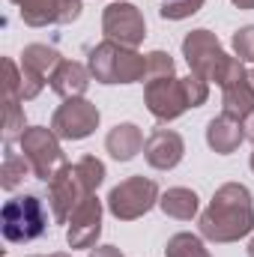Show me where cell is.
Wrapping results in <instances>:
<instances>
[{
  "label": "cell",
  "mask_w": 254,
  "mask_h": 257,
  "mask_svg": "<svg viewBox=\"0 0 254 257\" xmlns=\"http://www.w3.org/2000/svg\"><path fill=\"white\" fill-rule=\"evenodd\" d=\"M30 257H42V254H30Z\"/></svg>",
  "instance_id": "e575fe53"
},
{
  "label": "cell",
  "mask_w": 254,
  "mask_h": 257,
  "mask_svg": "<svg viewBox=\"0 0 254 257\" xmlns=\"http://www.w3.org/2000/svg\"><path fill=\"white\" fill-rule=\"evenodd\" d=\"M96 194L90 189V183L84 180L81 168L78 165H66L57 171V177L48 183V203H51V212H54V221L66 224L72 218V212L90 197Z\"/></svg>",
  "instance_id": "8992f818"
},
{
  "label": "cell",
  "mask_w": 254,
  "mask_h": 257,
  "mask_svg": "<svg viewBox=\"0 0 254 257\" xmlns=\"http://www.w3.org/2000/svg\"><path fill=\"white\" fill-rule=\"evenodd\" d=\"M90 66L75 63V60H60V66L51 72L48 84L60 99H84V93L90 90Z\"/></svg>",
  "instance_id": "2e32d148"
},
{
  "label": "cell",
  "mask_w": 254,
  "mask_h": 257,
  "mask_svg": "<svg viewBox=\"0 0 254 257\" xmlns=\"http://www.w3.org/2000/svg\"><path fill=\"white\" fill-rule=\"evenodd\" d=\"M0 230L6 242H33L48 230V209L39 194H15L3 203Z\"/></svg>",
  "instance_id": "3957f363"
},
{
  "label": "cell",
  "mask_w": 254,
  "mask_h": 257,
  "mask_svg": "<svg viewBox=\"0 0 254 257\" xmlns=\"http://www.w3.org/2000/svg\"><path fill=\"white\" fill-rule=\"evenodd\" d=\"M18 147L24 153V159L33 168V177L42 183H51L57 177V171L66 168V153L60 147V138L54 135V128L45 126H27L24 135L18 138Z\"/></svg>",
  "instance_id": "277c9868"
},
{
  "label": "cell",
  "mask_w": 254,
  "mask_h": 257,
  "mask_svg": "<svg viewBox=\"0 0 254 257\" xmlns=\"http://www.w3.org/2000/svg\"><path fill=\"white\" fill-rule=\"evenodd\" d=\"M248 165H251V171H254V153H251V162H248Z\"/></svg>",
  "instance_id": "836d02e7"
},
{
  "label": "cell",
  "mask_w": 254,
  "mask_h": 257,
  "mask_svg": "<svg viewBox=\"0 0 254 257\" xmlns=\"http://www.w3.org/2000/svg\"><path fill=\"white\" fill-rule=\"evenodd\" d=\"M183 90H186V99H189L191 108H200L209 99V81L200 78V75H194V72H189L183 78Z\"/></svg>",
  "instance_id": "d4e9b609"
},
{
  "label": "cell",
  "mask_w": 254,
  "mask_h": 257,
  "mask_svg": "<svg viewBox=\"0 0 254 257\" xmlns=\"http://www.w3.org/2000/svg\"><path fill=\"white\" fill-rule=\"evenodd\" d=\"M221 108L224 114L236 117V120H245L248 114L254 111V81H251V72L227 87H221Z\"/></svg>",
  "instance_id": "ac0fdd59"
},
{
  "label": "cell",
  "mask_w": 254,
  "mask_h": 257,
  "mask_svg": "<svg viewBox=\"0 0 254 257\" xmlns=\"http://www.w3.org/2000/svg\"><path fill=\"white\" fill-rule=\"evenodd\" d=\"M102 236V200L90 194L66 221V242L69 248H93Z\"/></svg>",
  "instance_id": "4fadbf2b"
},
{
  "label": "cell",
  "mask_w": 254,
  "mask_h": 257,
  "mask_svg": "<svg viewBox=\"0 0 254 257\" xmlns=\"http://www.w3.org/2000/svg\"><path fill=\"white\" fill-rule=\"evenodd\" d=\"M3 72H6V102H24L21 96V69L12 57L3 60Z\"/></svg>",
  "instance_id": "83f0119b"
},
{
  "label": "cell",
  "mask_w": 254,
  "mask_h": 257,
  "mask_svg": "<svg viewBox=\"0 0 254 257\" xmlns=\"http://www.w3.org/2000/svg\"><path fill=\"white\" fill-rule=\"evenodd\" d=\"M87 57H90L87 60L90 75L99 84H138L147 75V57L138 54V48L117 45L111 39H105L96 48H90Z\"/></svg>",
  "instance_id": "7a4b0ae2"
},
{
  "label": "cell",
  "mask_w": 254,
  "mask_h": 257,
  "mask_svg": "<svg viewBox=\"0 0 254 257\" xmlns=\"http://www.w3.org/2000/svg\"><path fill=\"white\" fill-rule=\"evenodd\" d=\"M251 81H254V69H251Z\"/></svg>",
  "instance_id": "d590c367"
},
{
  "label": "cell",
  "mask_w": 254,
  "mask_h": 257,
  "mask_svg": "<svg viewBox=\"0 0 254 257\" xmlns=\"http://www.w3.org/2000/svg\"><path fill=\"white\" fill-rule=\"evenodd\" d=\"M242 126H245V141H251V144H254V111L242 120Z\"/></svg>",
  "instance_id": "f546056e"
},
{
  "label": "cell",
  "mask_w": 254,
  "mask_h": 257,
  "mask_svg": "<svg viewBox=\"0 0 254 257\" xmlns=\"http://www.w3.org/2000/svg\"><path fill=\"white\" fill-rule=\"evenodd\" d=\"M245 141V126L242 120L230 117V114H218L206 123V147L218 156H230L239 150V144Z\"/></svg>",
  "instance_id": "9a60e30c"
},
{
  "label": "cell",
  "mask_w": 254,
  "mask_h": 257,
  "mask_svg": "<svg viewBox=\"0 0 254 257\" xmlns=\"http://www.w3.org/2000/svg\"><path fill=\"white\" fill-rule=\"evenodd\" d=\"M203 3H206V0H162L159 15H162L165 21H183V18H191L194 12H200Z\"/></svg>",
  "instance_id": "7402d4cb"
},
{
  "label": "cell",
  "mask_w": 254,
  "mask_h": 257,
  "mask_svg": "<svg viewBox=\"0 0 254 257\" xmlns=\"http://www.w3.org/2000/svg\"><path fill=\"white\" fill-rule=\"evenodd\" d=\"M159 209L168 215V218H177V221H191L200 209V197L186 189V186H174L159 197Z\"/></svg>",
  "instance_id": "d6986e66"
},
{
  "label": "cell",
  "mask_w": 254,
  "mask_h": 257,
  "mask_svg": "<svg viewBox=\"0 0 254 257\" xmlns=\"http://www.w3.org/2000/svg\"><path fill=\"white\" fill-rule=\"evenodd\" d=\"M183 156H186V141H183V135L174 132V128H156V132L147 138V144H144V159H147V165L156 168V171H171V168H177V165L183 162Z\"/></svg>",
  "instance_id": "5bb4252c"
},
{
  "label": "cell",
  "mask_w": 254,
  "mask_h": 257,
  "mask_svg": "<svg viewBox=\"0 0 254 257\" xmlns=\"http://www.w3.org/2000/svg\"><path fill=\"white\" fill-rule=\"evenodd\" d=\"M27 177H33V168L30 162L24 159V153H15L12 144H6V156H3V165H0V186L6 192L18 189Z\"/></svg>",
  "instance_id": "ffe728a7"
},
{
  "label": "cell",
  "mask_w": 254,
  "mask_h": 257,
  "mask_svg": "<svg viewBox=\"0 0 254 257\" xmlns=\"http://www.w3.org/2000/svg\"><path fill=\"white\" fill-rule=\"evenodd\" d=\"M102 33H105V39H111L117 45L138 48L144 42V36H147L144 12L129 0H114L102 12Z\"/></svg>",
  "instance_id": "52a82bcc"
},
{
  "label": "cell",
  "mask_w": 254,
  "mask_h": 257,
  "mask_svg": "<svg viewBox=\"0 0 254 257\" xmlns=\"http://www.w3.org/2000/svg\"><path fill=\"white\" fill-rule=\"evenodd\" d=\"M183 57H186V63H189V69L194 75H200L206 81H215V72H218V66H221V60L227 54H224L218 36L200 27V30L186 33V39H183Z\"/></svg>",
  "instance_id": "8fae6325"
},
{
  "label": "cell",
  "mask_w": 254,
  "mask_h": 257,
  "mask_svg": "<svg viewBox=\"0 0 254 257\" xmlns=\"http://www.w3.org/2000/svg\"><path fill=\"white\" fill-rule=\"evenodd\" d=\"M24 108L21 102H6V120H3V141L12 144L24 135Z\"/></svg>",
  "instance_id": "cb8c5ba5"
},
{
  "label": "cell",
  "mask_w": 254,
  "mask_h": 257,
  "mask_svg": "<svg viewBox=\"0 0 254 257\" xmlns=\"http://www.w3.org/2000/svg\"><path fill=\"white\" fill-rule=\"evenodd\" d=\"M60 51L51 48V45H42V42H33L21 51V96L24 102L36 99L42 93V87L48 84L51 72L60 66Z\"/></svg>",
  "instance_id": "30bf717a"
},
{
  "label": "cell",
  "mask_w": 254,
  "mask_h": 257,
  "mask_svg": "<svg viewBox=\"0 0 254 257\" xmlns=\"http://www.w3.org/2000/svg\"><path fill=\"white\" fill-rule=\"evenodd\" d=\"M75 165L81 168V174H84V180L90 183V189H93V192H96V189L105 183V177H108V174H105V162H102V159H96V156H81Z\"/></svg>",
  "instance_id": "484cf974"
},
{
  "label": "cell",
  "mask_w": 254,
  "mask_h": 257,
  "mask_svg": "<svg viewBox=\"0 0 254 257\" xmlns=\"http://www.w3.org/2000/svg\"><path fill=\"white\" fill-rule=\"evenodd\" d=\"M230 45H233V51H236V57H239L242 63H254V24L239 27V30L233 33Z\"/></svg>",
  "instance_id": "4316f807"
},
{
  "label": "cell",
  "mask_w": 254,
  "mask_h": 257,
  "mask_svg": "<svg viewBox=\"0 0 254 257\" xmlns=\"http://www.w3.org/2000/svg\"><path fill=\"white\" fill-rule=\"evenodd\" d=\"M144 105L159 123H171L191 108L186 99V90H183V78H177V75L147 81L144 84Z\"/></svg>",
  "instance_id": "ba28073f"
},
{
  "label": "cell",
  "mask_w": 254,
  "mask_h": 257,
  "mask_svg": "<svg viewBox=\"0 0 254 257\" xmlns=\"http://www.w3.org/2000/svg\"><path fill=\"white\" fill-rule=\"evenodd\" d=\"M99 120L102 114L90 99H63L51 117V128L60 141H84L99 128Z\"/></svg>",
  "instance_id": "9c48e42d"
},
{
  "label": "cell",
  "mask_w": 254,
  "mask_h": 257,
  "mask_svg": "<svg viewBox=\"0 0 254 257\" xmlns=\"http://www.w3.org/2000/svg\"><path fill=\"white\" fill-rule=\"evenodd\" d=\"M18 6L21 21L27 27H48V24H72L81 18V0H9Z\"/></svg>",
  "instance_id": "7c38bea8"
},
{
  "label": "cell",
  "mask_w": 254,
  "mask_h": 257,
  "mask_svg": "<svg viewBox=\"0 0 254 257\" xmlns=\"http://www.w3.org/2000/svg\"><path fill=\"white\" fill-rule=\"evenodd\" d=\"M236 9H254V0H230Z\"/></svg>",
  "instance_id": "4dcf8cb0"
},
{
  "label": "cell",
  "mask_w": 254,
  "mask_h": 257,
  "mask_svg": "<svg viewBox=\"0 0 254 257\" xmlns=\"http://www.w3.org/2000/svg\"><path fill=\"white\" fill-rule=\"evenodd\" d=\"M144 132L135 123H117L105 138V150L111 153V159L117 162H132L141 150H144Z\"/></svg>",
  "instance_id": "e0dca14e"
},
{
  "label": "cell",
  "mask_w": 254,
  "mask_h": 257,
  "mask_svg": "<svg viewBox=\"0 0 254 257\" xmlns=\"http://www.w3.org/2000/svg\"><path fill=\"white\" fill-rule=\"evenodd\" d=\"M200 236L209 242H239L254 230V197L242 183L218 186L209 206L200 212Z\"/></svg>",
  "instance_id": "6da1fadb"
},
{
  "label": "cell",
  "mask_w": 254,
  "mask_h": 257,
  "mask_svg": "<svg viewBox=\"0 0 254 257\" xmlns=\"http://www.w3.org/2000/svg\"><path fill=\"white\" fill-rule=\"evenodd\" d=\"M165 257H212L209 254V248L203 245V239L200 236H194V233H174L171 239H168V245H165Z\"/></svg>",
  "instance_id": "44dd1931"
},
{
  "label": "cell",
  "mask_w": 254,
  "mask_h": 257,
  "mask_svg": "<svg viewBox=\"0 0 254 257\" xmlns=\"http://www.w3.org/2000/svg\"><path fill=\"white\" fill-rule=\"evenodd\" d=\"M168 75H177L174 57H171L168 51H150V54H147V75H144V84H147V81L168 78Z\"/></svg>",
  "instance_id": "603a6c76"
},
{
  "label": "cell",
  "mask_w": 254,
  "mask_h": 257,
  "mask_svg": "<svg viewBox=\"0 0 254 257\" xmlns=\"http://www.w3.org/2000/svg\"><path fill=\"white\" fill-rule=\"evenodd\" d=\"M248 257H254V236L248 239Z\"/></svg>",
  "instance_id": "1f68e13d"
},
{
  "label": "cell",
  "mask_w": 254,
  "mask_h": 257,
  "mask_svg": "<svg viewBox=\"0 0 254 257\" xmlns=\"http://www.w3.org/2000/svg\"><path fill=\"white\" fill-rule=\"evenodd\" d=\"M159 197H162V192H159L156 180H150V177H129V180H123L120 186H114L108 192L105 206H108V212L117 221H135V218L147 215L159 203Z\"/></svg>",
  "instance_id": "5b68a950"
},
{
  "label": "cell",
  "mask_w": 254,
  "mask_h": 257,
  "mask_svg": "<svg viewBox=\"0 0 254 257\" xmlns=\"http://www.w3.org/2000/svg\"><path fill=\"white\" fill-rule=\"evenodd\" d=\"M48 257H69L66 251H54V254H48Z\"/></svg>",
  "instance_id": "d6a6232c"
},
{
  "label": "cell",
  "mask_w": 254,
  "mask_h": 257,
  "mask_svg": "<svg viewBox=\"0 0 254 257\" xmlns=\"http://www.w3.org/2000/svg\"><path fill=\"white\" fill-rule=\"evenodd\" d=\"M90 257H126L117 245H96V248H90Z\"/></svg>",
  "instance_id": "f1b7e54d"
}]
</instances>
